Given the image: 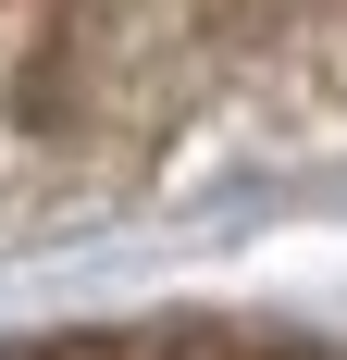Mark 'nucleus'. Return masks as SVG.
<instances>
[{
    "label": "nucleus",
    "mask_w": 347,
    "mask_h": 360,
    "mask_svg": "<svg viewBox=\"0 0 347 360\" xmlns=\"http://www.w3.org/2000/svg\"><path fill=\"white\" fill-rule=\"evenodd\" d=\"M13 112L37 137H124L149 124V25L137 0H50L13 63Z\"/></svg>",
    "instance_id": "nucleus-1"
}]
</instances>
